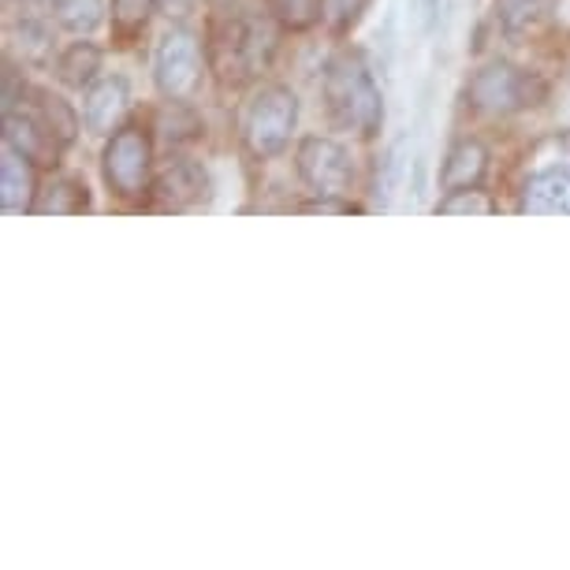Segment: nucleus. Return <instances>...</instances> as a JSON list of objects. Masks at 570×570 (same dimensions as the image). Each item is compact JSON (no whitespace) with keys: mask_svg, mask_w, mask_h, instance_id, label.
Segmentation results:
<instances>
[{"mask_svg":"<svg viewBox=\"0 0 570 570\" xmlns=\"http://www.w3.org/2000/svg\"><path fill=\"white\" fill-rule=\"evenodd\" d=\"M321 98H325L328 120L340 131H358L376 138L384 127V94L376 86L370 63L362 52H336L321 71Z\"/></svg>","mask_w":570,"mask_h":570,"instance_id":"2","label":"nucleus"},{"mask_svg":"<svg viewBox=\"0 0 570 570\" xmlns=\"http://www.w3.org/2000/svg\"><path fill=\"white\" fill-rule=\"evenodd\" d=\"M154 82L168 101H183L198 90L202 82V46L198 35L179 23H171L157 38L154 49Z\"/></svg>","mask_w":570,"mask_h":570,"instance_id":"6","label":"nucleus"},{"mask_svg":"<svg viewBox=\"0 0 570 570\" xmlns=\"http://www.w3.org/2000/svg\"><path fill=\"white\" fill-rule=\"evenodd\" d=\"M101 171L109 190L124 202H138L154 190V142H149L142 127L124 124L120 131L109 135L101 154Z\"/></svg>","mask_w":570,"mask_h":570,"instance_id":"5","label":"nucleus"},{"mask_svg":"<svg viewBox=\"0 0 570 570\" xmlns=\"http://www.w3.org/2000/svg\"><path fill=\"white\" fill-rule=\"evenodd\" d=\"M298 127V98L292 86H262L243 112V142L257 160L279 157Z\"/></svg>","mask_w":570,"mask_h":570,"instance_id":"4","label":"nucleus"},{"mask_svg":"<svg viewBox=\"0 0 570 570\" xmlns=\"http://www.w3.org/2000/svg\"><path fill=\"white\" fill-rule=\"evenodd\" d=\"M365 8H370V0H321V23L336 30V35H347Z\"/></svg>","mask_w":570,"mask_h":570,"instance_id":"23","label":"nucleus"},{"mask_svg":"<svg viewBox=\"0 0 570 570\" xmlns=\"http://www.w3.org/2000/svg\"><path fill=\"white\" fill-rule=\"evenodd\" d=\"M49 12L60 30H68L75 38H86L105 23L109 8H105V0H52Z\"/></svg>","mask_w":570,"mask_h":570,"instance_id":"17","label":"nucleus"},{"mask_svg":"<svg viewBox=\"0 0 570 570\" xmlns=\"http://www.w3.org/2000/svg\"><path fill=\"white\" fill-rule=\"evenodd\" d=\"M101 63H105V49L98 41L79 38L57 57V79L68 90H86L94 79H101Z\"/></svg>","mask_w":570,"mask_h":570,"instance_id":"15","label":"nucleus"},{"mask_svg":"<svg viewBox=\"0 0 570 570\" xmlns=\"http://www.w3.org/2000/svg\"><path fill=\"white\" fill-rule=\"evenodd\" d=\"M27 109L38 116L41 124L49 127L52 135L60 138L63 146H71L75 138H79V127H82V116L71 109V101H63L60 94H52L49 86H35L30 82V90H27Z\"/></svg>","mask_w":570,"mask_h":570,"instance_id":"14","label":"nucleus"},{"mask_svg":"<svg viewBox=\"0 0 570 570\" xmlns=\"http://www.w3.org/2000/svg\"><path fill=\"white\" fill-rule=\"evenodd\" d=\"M265 8L284 30H309L321 23V0H265Z\"/></svg>","mask_w":570,"mask_h":570,"instance_id":"20","label":"nucleus"},{"mask_svg":"<svg viewBox=\"0 0 570 570\" xmlns=\"http://www.w3.org/2000/svg\"><path fill=\"white\" fill-rule=\"evenodd\" d=\"M544 8H548V0H500L497 16L508 35H522V30H530L537 19L544 16Z\"/></svg>","mask_w":570,"mask_h":570,"instance_id":"21","label":"nucleus"},{"mask_svg":"<svg viewBox=\"0 0 570 570\" xmlns=\"http://www.w3.org/2000/svg\"><path fill=\"white\" fill-rule=\"evenodd\" d=\"M109 12H112L116 30L135 35V30H142L146 19L157 12V0H109Z\"/></svg>","mask_w":570,"mask_h":570,"instance_id":"22","label":"nucleus"},{"mask_svg":"<svg viewBox=\"0 0 570 570\" xmlns=\"http://www.w3.org/2000/svg\"><path fill=\"white\" fill-rule=\"evenodd\" d=\"M90 206V195H86V183L75 176H52L46 187L38 190L35 213L38 217H75Z\"/></svg>","mask_w":570,"mask_h":570,"instance_id":"16","label":"nucleus"},{"mask_svg":"<svg viewBox=\"0 0 570 570\" xmlns=\"http://www.w3.org/2000/svg\"><path fill=\"white\" fill-rule=\"evenodd\" d=\"M38 165L19 154L16 146H0V209L8 217H23L35 213L38 202Z\"/></svg>","mask_w":570,"mask_h":570,"instance_id":"11","label":"nucleus"},{"mask_svg":"<svg viewBox=\"0 0 570 570\" xmlns=\"http://www.w3.org/2000/svg\"><path fill=\"white\" fill-rule=\"evenodd\" d=\"M414 12H417V27H422L425 38H433L440 23L448 16V0H414Z\"/></svg>","mask_w":570,"mask_h":570,"instance_id":"25","label":"nucleus"},{"mask_svg":"<svg viewBox=\"0 0 570 570\" xmlns=\"http://www.w3.org/2000/svg\"><path fill=\"white\" fill-rule=\"evenodd\" d=\"M466 98L470 109H478L481 116H514L537 109L548 98V82L537 71L519 68V63L492 60L481 71H473Z\"/></svg>","mask_w":570,"mask_h":570,"instance_id":"3","label":"nucleus"},{"mask_svg":"<svg viewBox=\"0 0 570 570\" xmlns=\"http://www.w3.org/2000/svg\"><path fill=\"white\" fill-rule=\"evenodd\" d=\"M519 213L525 217H570V160L548 165L525 179Z\"/></svg>","mask_w":570,"mask_h":570,"instance_id":"12","label":"nucleus"},{"mask_svg":"<svg viewBox=\"0 0 570 570\" xmlns=\"http://www.w3.org/2000/svg\"><path fill=\"white\" fill-rule=\"evenodd\" d=\"M406 160H411V142H406V138H395V142L384 149L381 168H376V183H373V195H376V206L381 209H389L392 198L400 195L403 176H406Z\"/></svg>","mask_w":570,"mask_h":570,"instance_id":"18","label":"nucleus"},{"mask_svg":"<svg viewBox=\"0 0 570 570\" xmlns=\"http://www.w3.org/2000/svg\"><path fill=\"white\" fill-rule=\"evenodd\" d=\"M27 90H30V82L23 79V71H19L16 63L8 60L4 63V112L19 109V105L27 101Z\"/></svg>","mask_w":570,"mask_h":570,"instance_id":"26","label":"nucleus"},{"mask_svg":"<svg viewBox=\"0 0 570 570\" xmlns=\"http://www.w3.org/2000/svg\"><path fill=\"white\" fill-rule=\"evenodd\" d=\"M209 171L195 157H168L165 168L154 176V195L165 209H195L209 198Z\"/></svg>","mask_w":570,"mask_h":570,"instance_id":"9","label":"nucleus"},{"mask_svg":"<svg viewBox=\"0 0 570 570\" xmlns=\"http://www.w3.org/2000/svg\"><path fill=\"white\" fill-rule=\"evenodd\" d=\"M4 142L16 146L23 157L35 160L38 168H57L60 165V154L68 149L57 135L49 131L46 124L38 120L35 112L27 109V105H19V109L4 112Z\"/></svg>","mask_w":570,"mask_h":570,"instance_id":"10","label":"nucleus"},{"mask_svg":"<svg viewBox=\"0 0 570 570\" xmlns=\"http://www.w3.org/2000/svg\"><path fill=\"white\" fill-rule=\"evenodd\" d=\"M157 12L168 19V23H183L198 12V0H157Z\"/></svg>","mask_w":570,"mask_h":570,"instance_id":"27","label":"nucleus"},{"mask_svg":"<svg viewBox=\"0 0 570 570\" xmlns=\"http://www.w3.org/2000/svg\"><path fill=\"white\" fill-rule=\"evenodd\" d=\"M295 171L314 195L347 198L354 190L351 149L328 135H306L295 149Z\"/></svg>","mask_w":570,"mask_h":570,"instance_id":"7","label":"nucleus"},{"mask_svg":"<svg viewBox=\"0 0 570 570\" xmlns=\"http://www.w3.org/2000/svg\"><path fill=\"white\" fill-rule=\"evenodd\" d=\"M489 171V149L478 142V138H462L448 149L444 168H440V187L448 190H466V187H481Z\"/></svg>","mask_w":570,"mask_h":570,"instance_id":"13","label":"nucleus"},{"mask_svg":"<svg viewBox=\"0 0 570 570\" xmlns=\"http://www.w3.org/2000/svg\"><path fill=\"white\" fill-rule=\"evenodd\" d=\"M298 213H309V217H351V213H362L351 198H332V195H317L314 202H303Z\"/></svg>","mask_w":570,"mask_h":570,"instance_id":"24","label":"nucleus"},{"mask_svg":"<svg viewBox=\"0 0 570 570\" xmlns=\"http://www.w3.org/2000/svg\"><path fill=\"white\" fill-rule=\"evenodd\" d=\"M213 4H217V8H224V4H232V0H213Z\"/></svg>","mask_w":570,"mask_h":570,"instance_id":"28","label":"nucleus"},{"mask_svg":"<svg viewBox=\"0 0 570 570\" xmlns=\"http://www.w3.org/2000/svg\"><path fill=\"white\" fill-rule=\"evenodd\" d=\"M131 112V82L124 75H101L82 90V127L98 138L116 135Z\"/></svg>","mask_w":570,"mask_h":570,"instance_id":"8","label":"nucleus"},{"mask_svg":"<svg viewBox=\"0 0 570 570\" xmlns=\"http://www.w3.org/2000/svg\"><path fill=\"white\" fill-rule=\"evenodd\" d=\"M279 27L273 12H250L235 8L220 12L209 27V68L224 86H250L254 79L273 68L279 49Z\"/></svg>","mask_w":570,"mask_h":570,"instance_id":"1","label":"nucleus"},{"mask_svg":"<svg viewBox=\"0 0 570 570\" xmlns=\"http://www.w3.org/2000/svg\"><path fill=\"white\" fill-rule=\"evenodd\" d=\"M436 213L440 217H492V213H497V202H492L481 187L448 190V195L436 202Z\"/></svg>","mask_w":570,"mask_h":570,"instance_id":"19","label":"nucleus"}]
</instances>
